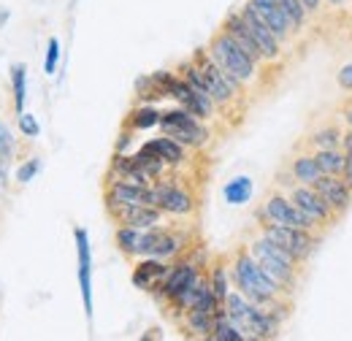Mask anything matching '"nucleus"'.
I'll return each instance as SVG.
<instances>
[{
  "label": "nucleus",
  "mask_w": 352,
  "mask_h": 341,
  "mask_svg": "<svg viewBox=\"0 0 352 341\" xmlns=\"http://www.w3.org/2000/svg\"><path fill=\"white\" fill-rule=\"evenodd\" d=\"M57 63H60V41L52 36L49 43H46V60H44L46 76H54V74H57Z\"/></svg>",
  "instance_id": "nucleus-31"
},
{
  "label": "nucleus",
  "mask_w": 352,
  "mask_h": 341,
  "mask_svg": "<svg viewBox=\"0 0 352 341\" xmlns=\"http://www.w3.org/2000/svg\"><path fill=\"white\" fill-rule=\"evenodd\" d=\"M261 233H263L265 239H271L274 244H279L282 250H287L301 265L314 255V250H317V244H320V239H317L314 230L287 228V225H276V222H268V219L261 222Z\"/></svg>",
  "instance_id": "nucleus-4"
},
{
  "label": "nucleus",
  "mask_w": 352,
  "mask_h": 341,
  "mask_svg": "<svg viewBox=\"0 0 352 341\" xmlns=\"http://www.w3.org/2000/svg\"><path fill=\"white\" fill-rule=\"evenodd\" d=\"M276 6L285 11V16L290 19V25H293V30L298 33L301 28H307V22H309V14L307 11V6L301 3V0H276Z\"/></svg>",
  "instance_id": "nucleus-29"
},
{
  "label": "nucleus",
  "mask_w": 352,
  "mask_h": 341,
  "mask_svg": "<svg viewBox=\"0 0 352 341\" xmlns=\"http://www.w3.org/2000/svg\"><path fill=\"white\" fill-rule=\"evenodd\" d=\"M239 14L244 16V22H247V28H250L252 38H255V41H258V46H261L265 63H276V60L282 57V41L274 36V30L265 25L263 19H261V14H258V11H255L250 3H244V8H241Z\"/></svg>",
  "instance_id": "nucleus-10"
},
{
  "label": "nucleus",
  "mask_w": 352,
  "mask_h": 341,
  "mask_svg": "<svg viewBox=\"0 0 352 341\" xmlns=\"http://www.w3.org/2000/svg\"><path fill=\"white\" fill-rule=\"evenodd\" d=\"M311 155H314L320 170L322 173H331V176H342V170L347 166V155L342 152V146L339 149H314Z\"/></svg>",
  "instance_id": "nucleus-26"
},
{
  "label": "nucleus",
  "mask_w": 352,
  "mask_h": 341,
  "mask_svg": "<svg viewBox=\"0 0 352 341\" xmlns=\"http://www.w3.org/2000/svg\"><path fill=\"white\" fill-rule=\"evenodd\" d=\"M301 3L307 6L309 14H317V11H320V6H322V0H301Z\"/></svg>",
  "instance_id": "nucleus-35"
},
{
  "label": "nucleus",
  "mask_w": 352,
  "mask_h": 341,
  "mask_svg": "<svg viewBox=\"0 0 352 341\" xmlns=\"http://www.w3.org/2000/svg\"><path fill=\"white\" fill-rule=\"evenodd\" d=\"M339 87H344V89H352V63L350 65H344L342 71H339Z\"/></svg>",
  "instance_id": "nucleus-33"
},
{
  "label": "nucleus",
  "mask_w": 352,
  "mask_h": 341,
  "mask_svg": "<svg viewBox=\"0 0 352 341\" xmlns=\"http://www.w3.org/2000/svg\"><path fill=\"white\" fill-rule=\"evenodd\" d=\"M155 125H160V111L149 103H138L128 117V128L131 130H149Z\"/></svg>",
  "instance_id": "nucleus-28"
},
{
  "label": "nucleus",
  "mask_w": 352,
  "mask_h": 341,
  "mask_svg": "<svg viewBox=\"0 0 352 341\" xmlns=\"http://www.w3.org/2000/svg\"><path fill=\"white\" fill-rule=\"evenodd\" d=\"M342 179H344V184L352 190V155H347V166L342 170Z\"/></svg>",
  "instance_id": "nucleus-34"
},
{
  "label": "nucleus",
  "mask_w": 352,
  "mask_h": 341,
  "mask_svg": "<svg viewBox=\"0 0 352 341\" xmlns=\"http://www.w3.org/2000/svg\"><path fill=\"white\" fill-rule=\"evenodd\" d=\"M152 190H155V204L163 214H171V217H190L195 212V195L190 190H184L182 184H176L171 179H157L152 182Z\"/></svg>",
  "instance_id": "nucleus-7"
},
{
  "label": "nucleus",
  "mask_w": 352,
  "mask_h": 341,
  "mask_svg": "<svg viewBox=\"0 0 352 341\" xmlns=\"http://www.w3.org/2000/svg\"><path fill=\"white\" fill-rule=\"evenodd\" d=\"M38 170H41V160H38V157H30V160H25V163L16 168V182H19V184H30V182L38 176Z\"/></svg>",
  "instance_id": "nucleus-32"
},
{
  "label": "nucleus",
  "mask_w": 352,
  "mask_h": 341,
  "mask_svg": "<svg viewBox=\"0 0 352 341\" xmlns=\"http://www.w3.org/2000/svg\"><path fill=\"white\" fill-rule=\"evenodd\" d=\"M230 282L233 287L250 298L258 306H268L271 300L282 298V296H290L285 287H279L268 274L263 271V265L252 257V252L247 247H239L233 252V260H230Z\"/></svg>",
  "instance_id": "nucleus-1"
},
{
  "label": "nucleus",
  "mask_w": 352,
  "mask_h": 341,
  "mask_svg": "<svg viewBox=\"0 0 352 341\" xmlns=\"http://www.w3.org/2000/svg\"><path fill=\"white\" fill-rule=\"evenodd\" d=\"M342 120H344V125L352 130V103H347V106H344V111H342Z\"/></svg>",
  "instance_id": "nucleus-36"
},
{
  "label": "nucleus",
  "mask_w": 352,
  "mask_h": 341,
  "mask_svg": "<svg viewBox=\"0 0 352 341\" xmlns=\"http://www.w3.org/2000/svg\"><path fill=\"white\" fill-rule=\"evenodd\" d=\"M76 241V257H79V287H82V303L85 314L92 322V252H89V236L85 228H74Z\"/></svg>",
  "instance_id": "nucleus-11"
},
{
  "label": "nucleus",
  "mask_w": 352,
  "mask_h": 341,
  "mask_svg": "<svg viewBox=\"0 0 352 341\" xmlns=\"http://www.w3.org/2000/svg\"><path fill=\"white\" fill-rule=\"evenodd\" d=\"M163 217L166 214L160 212L157 206H122L111 214V219L117 225H131V228H157L163 225Z\"/></svg>",
  "instance_id": "nucleus-16"
},
{
  "label": "nucleus",
  "mask_w": 352,
  "mask_h": 341,
  "mask_svg": "<svg viewBox=\"0 0 352 341\" xmlns=\"http://www.w3.org/2000/svg\"><path fill=\"white\" fill-rule=\"evenodd\" d=\"M141 149H144V152L157 155L160 160H166V163H168V168H179V166H184V163H187V146H182L179 141L168 138V135L152 138V141L141 144Z\"/></svg>",
  "instance_id": "nucleus-17"
},
{
  "label": "nucleus",
  "mask_w": 352,
  "mask_h": 341,
  "mask_svg": "<svg viewBox=\"0 0 352 341\" xmlns=\"http://www.w3.org/2000/svg\"><path fill=\"white\" fill-rule=\"evenodd\" d=\"M342 135H344V130L339 128V125H325V128L309 133L304 144H307L311 152L314 149H339L342 146Z\"/></svg>",
  "instance_id": "nucleus-23"
},
{
  "label": "nucleus",
  "mask_w": 352,
  "mask_h": 341,
  "mask_svg": "<svg viewBox=\"0 0 352 341\" xmlns=\"http://www.w3.org/2000/svg\"><path fill=\"white\" fill-rule=\"evenodd\" d=\"M6 19H8V11H0V25H3Z\"/></svg>",
  "instance_id": "nucleus-39"
},
{
  "label": "nucleus",
  "mask_w": 352,
  "mask_h": 341,
  "mask_svg": "<svg viewBox=\"0 0 352 341\" xmlns=\"http://www.w3.org/2000/svg\"><path fill=\"white\" fill-rule=\"evenodd\" d=\"M287 170L293 173V179H296L298 184H314V182L322 176V170H320V166H317V160H314L311 152H298V155L290 160Z\"/></svg>",
  "instance_id": "nucleus-21"
},
{
  "label": "nucleus",
  "mask_w": 352,
  "mask_h": 341,
  "mask_svg": "<svg viewBox=\"0 0 352 341\" xmlns=\"http://www.w3.org/2000/svg\"><path fill=\"white\" fill-rule=\"evenodd\" d=\"M287 195H290V201L307 214L311 222H317V225H333V222L339 219V214L322 201V195H320L311 184H290V187H287Z\"/></svg>",
  "instance_id": "nucleus-8"
},
{
  "label": "nucleus",
  "mask_w": 352,
  "mask_h": 341,
  "mask_svg": "<svg viewBox=\"0 0 352 341\" xmlns=\"http://www.w3.org/2000/svg\"><path fill=\"white\" fill-rule=\"evenodd\" d=\"M222 30L225 33H230L233 36V41L239 43L258 65H263L265 63V57H263V52H261V46H258V41L252 38V33H250V28H247V22H244V16L239 14V11H230L228 16H225V22H222Z\"/></svg>",
  "instance_id": "nucleus-14"
},
{
  "label": "nucleus",
  "mask_w": 352,
  "mask_h": 341,
  "mask_svg": "<svg viewBox=\"0 0 352 341\" xmlns=\"http://www.w3.org/2000/svg\"><path fill=\"white\" fill-rule=\"evenodd\" d=\"M206 49H209L212 60L222 68V74L228 76V82L236 89V95L241 98V95H244V87L252 85V82L258 79V68H261V65H258L239 43L233 41V36L225 33V30L214 33Z\"/></svg>",
  "instance_id": "nucleus-2"
},
{
  "label": "nucleus",
  "mask_w": 352,
  "mask_h": 341,
  "mask_svg": "<svg viewBox=\"0 0 352 341\" xmlns=\"http://www.w3.org/2000/svg\"><path fill=\"white\" fill-rule=\"evenodd\" d=\"M222 198L230 206H244L252 198V179L250 176H236L222 187Z\"/></svg>",
  "instance_id": "nucleus-25"
},
{
  "label": "nucleus",
  "mask_w": 352,
  "mask_h": 341,
  "mask_svg": "<svg viewBox=\"0 0 352 341\" xmlns=\"http://www.w3.org/2000/svg\"><path fill=\"white\" fill-rule=\"evenodd\" d=\"M258 222H276V225H287V228H301V230H314L317 233V222H311L307 214L301 212L293 201H290V195H285V192H271L268 198L263 201V206L258 209Z\"/></svg>",
  "instance_id": "nucleus-5"
},
{
  "label": "nucleus",
  "mask_w": 352,
  "mask_h": 341,
  "mask_svg": "<svg viewBox=\"0 0 352 341\" xmlns=\"http://www.w3.org/2000/svg\"><path fill=\"white\" fill-rule=\"evenodd\" d=\"M247 250L252 252V257L263 265V271L274 279V282H276V285H279V287H285L287 293H293V290H296L301 263L290 255L287 250H282L279 244H274L271 239H265L263 233H258V236L247 244Z\"/></svg>",
  "instance_id": "nucleus-3"
},
{
  "label": "nucleus",
  "mask_w": 352,
  "mask_h": 341,
  "mask_svg": "<svg viewBox=\"0 0 352 341\" xmlns=\"http://www.w3.org/2000/svg\"><path fill=\"white\" fill-rule=\"evenodd\" d=\"M201 274V268L198 265H192L187 257H179L171 263V268H168V276L163 279V287H160V293H157V298L163 300V303H171V300L195 279Z\"/></svg>",
  "instance_id": "nucleus-12"
},
{
  "label": "nucleus",
  "mask_w": 352,
  "mask_h": 341,
  "mask_svg": "<svg viewBox=\"0 0 352 341\" xmlns=\"http://www.w3.org/2000/svg\"><path fill=\"white\" fill-rule=\"evenodd\" d=\"M192 63L198 65V71L204 74V82L209 87V92H212V98H214V103H217V109H228V106H233V100L239 98L236 95V89L230 87L228 82V76L222 74V68L212 60V54H209V49H195L192 52Z\"/></svg>",
  "instance_id": "nucleus-6"
},
{
  "label": "nucleus",
  "mask_w": 352,
  "mask_h": 341,
  "mask_svg": "<svg viewBox=\"0 0 352 341\" xmlns=\"http://www.w3.org/2000/svg\"><path fill=\"white\" fill-rule=\"evenodd\" d=\"M206 276H209V287H212V293L217 296V300H225L228 298V293L233 290V282H230V265L217 257L214 263H209V268H206Z\"/></svg>",
  "instance_id": "nucleus-20"
},
{
  "label": "nucleus",
  "mask_w": 352,
  "mask_h": 341,
  "mask_svg": "<svg viewBox=\"0 0 352 341\" xmlns=\"http://www.w3.org/2000/svg\"><path fill=\"white\" fill-rule=\"evenodd\" d=\"M258 14H261V19H263L265 25L274 30V36L279 38V41H290V36L296 33L293 30V25H290V19L285 16V11L276 6V0H247Z\"/></svg>",
  "instance_id": "nucleus-15"
},
{
  "label": "nucleus",
  "mask_w": 352,
  "mask_h": 341,
  "mask_svg": "<svg viewBox=\"0 0 352 341\" xmlns=\"http://www.w3.org/2000/svg\"><path fill=\"white\" fill-rule=\"evenodd\" d=\"M168 268H171V260H160V257H138L131 279L138 290L152 293V296L157 298V293H160V287H163V279L168 276Z\"/></svg>",
  "instance_id": "nucleus-9"
},
{
  "label": "nucleus",
  "mask_w": 352,
  "mask_h": 341,
  "mask_svg": "<svg viewBox=\"0 0 352 341\" xmlns=\"http://www.w3.org/2000/svg\"><path fill=\"white\" fill-rule=\"evenodd\" d=\"M311 187H314V190L322 195V201H325V204H328L333 212L339 214V217H342V214L352 206V190L344 184V179H342V176L322 173V176H320V179H317Z\"/></svg>",
  "instance_id": "nucleus-13"
},
{
  "label": "nucleus",
  "mask_w": 352,
  "mask_h": 341,
  "mask_svg": "<svg viewBox=\"0 0 352 341\" xmlns=\"http://www.w3.org/2000/svg\"><path fill=\"white\" fill-rule=\"evenodd\" d=\"M322 3H328V6H331V8H339V6H344V3H347V0H322Z\"/></svg>",
  "instance_id": "nucleus-38"
},
{
  "label": "nucleus",
  "mask_w": 352,
  "mask_h": 341,
  "mask_svg": "<svg viewBox=\"0 0 352 341\" xmlns=\"http://www.w3.org/2000/svg\"><path fill=\"white\" fill-rule=\"evenodd\" d=\"M184 250H187V236H182L179 230H171V228H163V230H160V239H157V244H155L152 257L176 260Z\"/></svg>",
  "instance_id": "nucleus-19"
},
{
  "label": "nucleus",
  "mask_w": 352,
  "mask_h": 341,
  "mask_svg": "<svg viewBox=\"0 0 352 341\" xmlns=\"http://www.w3.org/2000/svg\"><path fill=\"white\" fill-rule=\"evenodd\" d=\"M16 125H19V133H22L25 138H38V135H41V125H38V120H36L33 114H28V111L16 114Z\"/></svg>",
  "instance_id": "nucleus-30"
},
{
  "label": "nucleus",
  "mask_w": 352,
  "mask_h": 341,
  "mask_svg": "<svg viewBox=\"0 0 352 341\" xmlns=\"http://www.w3.org/2000/svg\"><path fill=\"white\" fill-rule=\"evenodd\" d=\"M146 230V228H144ZM114 241H117V250L125 257L135 260L138 252V241H141V228H131V225H117V233H114Z\"/></svg>",
  "instance_id": "nucleus-27"
},
{
  "label": "nucleus",
  "mask_w": 352,
  "mask_h": 341,
  "mask_svg": "<svg viewBox=\"0 0 352 341\" xmlns=\"http://www.w3.org/2000/svg\"><path fill=\"white\" fill-rule=\"evenodd\" d=\"M128 144H131V130H128V133H122V138H120V144H117V152H125V149H128Z\"/></svg>",
  "instance_id": "nucleus-37"
},
{
  "label": "nucleus",
  "mask_w": 352,
  "mask_h": 341,
  "mask_svg": "<svg viewBox=\"0 0 352 341\" xmlns=\"http://www.w3.org/2000/svg\"><path fill=\"white\" fill-rule=\"evenodd\" d=\"M8 82H11V95H14V111L22 114L25 111V100H28V65L25 63L11 65Z\"/></svg>",
  "instance_id": "nucleus-24"
},
{
  "label": "nucleus",
  "mask_w": 352,
  "mask_h": 341,
  "mask_svg": "<svg viewBox=\"0 0 352 341\" xmlns=\"http://www.w3.org/2000/svg\"><path fill=\"white\" fill-rule=\"evenodd\" d=\"M212 325H214V311L192 306L182 314V328L192 339H212Z\"/></svg>",
  "instance_id": "nucleus-18"
},
{
  "label": "nucleus",
  "mask_w": 352,
  "mask_h": 341,
  "mask_svg": "<svg viewBox=\"0 0 352 341\" xmlns=\"http://www.w3.org/2000/svg\"><path fill=\"white\" fill-rule=\"evenodd\" d=\"M16 157V138L6 122H0V187L8 184V168Z\"/></svg>",
  "instance_id": "nucleus-22"
}]
</instances>
